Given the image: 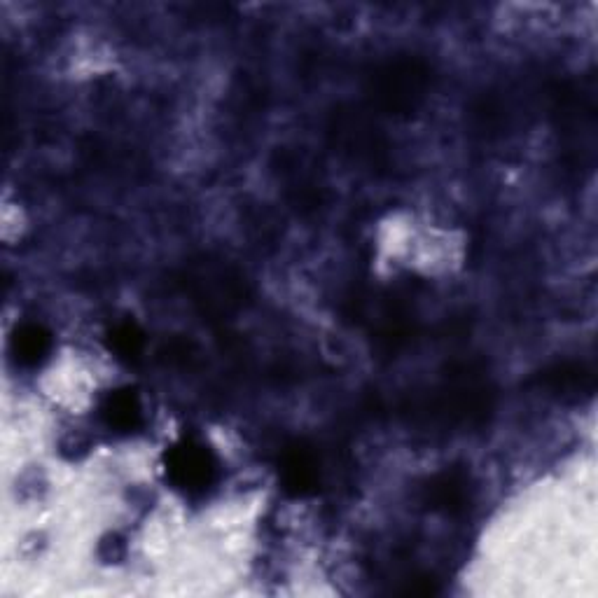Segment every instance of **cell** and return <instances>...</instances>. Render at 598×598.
Segmentation results:
<instances>
[{
	"label": "cell",
	"mask_w": 598,
	"mask_h": 598,
	"mask_svg": "<svg viewBox=\"0 0 598 598\" xmlns=\"http://www.w3.org/2000/svg\"><path fill=\"white\" fill-rule=\"evenodd\" d=\"M101 416L108 428L113 430H131L141 421V405H138L136 395L115 391L108 395L101 405Z\"/></svg>",
	"instance_id": "cell-1"
}]
</instances>
